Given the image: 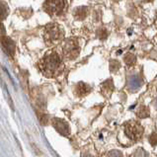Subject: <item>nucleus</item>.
Listing matches in <instances>:
<instances>
[{
  "mask_svg": "<svg viewBox=\"0 0 157 157\" xmlns=\"http://www.w3.org/2000/svg\"><path fill=\"white\" fill-rule=\"evenodd\" d=\"M6 36V30H5V27L2 24V22L0 21V39H2L3 37Z\"/></svg>",
  "mask_w": 157,
  "mask_h": 157,
  "instance_id": "15",
  "label": "nucleus"
},
{
  "mask_svg": "<svg viewBox=\"0 0 157 157\" xmlns=\"http://www.w3.org/2000/svg\"><path fill=\"white\" fill-rule=\"evenodd\" d=\"M52 125L56 131L59 132L62 136H67L69 133V128L64 121L60 119H53L52 120Z\"/></svg>",
  "mask_w": 157,
  "mask_h": 157,
  "instance_id": "7",
  "label": "nucleus"
},
{
  "mask_svg": "<svg viewBox=\"0 0 157 157\" xmlns=\"http://www.w3.org/2000/svg\"><path fill=\"white\" fill-rule=\"evenodd\" d=\"M145 1H146V2H152L153 0H145Z\"/></svg>",
  "mask_w": 157,
  "mask_h": 157,
  "instance_id": "16",
  "label": "nucleus"
},
{
  "mask_svg": "<svg viewBox=\"0 0 157 157\" xmlns=\"http://www.w3.org/2000/svg\"><path fill=\"white\" fill-rule=\"evenodd\" d=\"M66 6L65 0H46L43 5L44 12L52 17L59 16L63 13Z\"/></svg>",
  "mask_w": 157,
  "mask_h": 157,
  "instance_id": "4",
  "label": "nucleus"
},
{
  "mask_svg": "<svg viewBox=\"0 0 157 157\" xmlns=\"http://www.w3.org/2000/svg\"><path fill=\"white\" fill-rule=\"evenodd\" d=\"M61 52L63 59L70 61L75 60L81 52V46H80L79 39L75 37L65 39L62 43Z\"/></svg>",
  "mask_w": 157,
  "mask_h": 157,
  "instance_id": "3",
  "label": "nucleus"
},
{
  "mask_svg": "<svg viewBox=\"0 0 157 157\" xmlns=\"http://www.w3.org/2000/svg\"><path fill=\"white\" fill-rule=\"evenodd\" d=\"M30 144H31V146L33 147V149H34V151H35V153L37 154L38 156H42V155H43V152L41 151V149H40L39 147H38L37 145H36L33 141H31V142H30Z\"/></svg>",
  "mask_w": 157,
  "mask_h": 157,
  "instance_id": "14",
  "label": "nucleus"
},
{
  "mask_svg": "<svg viewBox=\"0 0 157 157\" xmlns=\"http://www.w3.org/2000/svg\"><path fill=\"white\" fill-rule=\"evenodd\" d=\"M88 13H89V8L87 6H80V7H77L74 9L73 16L76 20L82 21L87 18Z\"/></svg>",
  "mask_w": 157,
  "mask_h": 157,
  "instance_id": "9",
  "label": "nucleus"
},
{
  "mask_svg": "<svg viewBox=\"0 0 157 157\" xmlns=\"http://www.w3.org/2000/svg\"><path fill=\"white\" fill-rule=\"evenodd\" d=\"M90 91H91V87L87 83L78 82L74 86V94L78 97H83L85 95H87V94L90 93Z\"/></svg>",
  "mask_w": 157,
  "mask_h": 157,
  "instance_id": "8",
  "label": "nucleus"
},
{
  "mask_svg": "<svg viewBox=\"0 0 157 157\" xmlns=\"http://www.w3.org/2000/svg\"><path fill=\"white\" fill-rule=\"evenodd\" d=\"M97 37L100 40H105L108 37V31L106 28H99L97 30Z\"/></svg>",
  "mask_w": 157,
  "mask_h": 157,
  "instance_id": "13",
  "label": "nucleus"
},
{
  "mask_svg": "<svg viewBox=\"0 0 157 157\" xmlns=\"http://www.w3.org/2000/svg\"><path fill=\"white\" fill-rule=\"evenodd\" d=\"M62 58L55 51L48 52L39 62V68L43 75L48 78H55L60 75L64 69Z\"/></svg>",
  "mask_w": 157,
  "mask_h": 157,
  "instance_id": "1",
  "label": "nucleus"
},
{
  "mask_svg": "<svg viewBox=\"0 0 157 157\" xmlns=\"http://www.w3.org/2000/svg\"><path fill=\"white\" fill-rule=\"evenodd\" d=\"M9 15V8L4 1H0V21L5 20Z\"/></svg>",
  "mask_w": 157,
  "mask_h": 157,
  "instance_id": "10",
  "label": "nucleus"
},
{
  "mask_svg": "<svg viewBox=\"0 0 157 157\" xmlns=\"http://www.w3.org/2000/svg\"><path fill=\"white\" fill-rule=\"evenodd\" d=\"M0 44H1L2 50L5 52L6 55H8L11 57L15 56L16 46H15V43L13 42V40L11 38L5 36V37H3L2 39H0Z\"/></svg>",
  "mask_w": 157,
  "mask_h": 157,
  "instance_id": "6",
  "label": "nucleus"
},
{
  "mask_svg": "<svg viewBox=\"0 0 157 157\" xmlns=\"http://www.w3.org/2000/svg\"><path fill=\"white\" fill-rule=\"evenodd\" d=\"M124 61L128 66H132L136 63V56L132 55V53H127L124 56Z\"/></svg>",
  "mask_w": 157,
  "mask_h": 157,
  "instance_id": "11",
  "label": "nucleus"
},
{
  "mask_svg": "<svg viewBox=\"0 0 157 157\" xmlns=\"http://www.w3.org/2000/svg\"><path fill=\"white\" fill-rule=\"evenodd\" d=\"M121 68V63L117 59H112L110 61V70L112 72H117Z\"/></svg>",
  "mask_w": 157,
  "mask_h": 157,
  "instance_id": "12",
  "label": "nucleus"
},
{
  "mask_svg": "<svg viewBox=\"0 0 157 157\" xmlns=\"http://www.w3.org/2000/svg\"><path fill=\"white\" fill-rule=\"evenodd\" d=\"M125 132L132 140H137V138H140L141 136V133L143 132V128L137 123L131 122L125 127Z\"/></svg>",
  "mask_w": 157,
  "mask_h": 157,
  "instance_id": "5",
  "label": "nucleus"
},
{
  "mask_svg": "<svg viewBox=\"0 0 157 157\" xmlns=\"http://www.w3.org/2000/svg\"><path fill=\"white\" fill-rule=\"evenodd\" d=\"M65 32L63 28L57 23H50L44 29V41L47 46L52 47L61 43L64 39Z\"/></svg>",
  "mask_w": 157,
  "mask_h": 157,
  "instance_id": "2",
  "label": "nucleus"
}]
</instances>
